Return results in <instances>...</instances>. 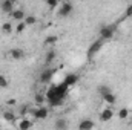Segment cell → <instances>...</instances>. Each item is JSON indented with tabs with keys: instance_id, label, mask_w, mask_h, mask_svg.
<instances>
[{
	"instance_id": "obj_1",
	"label": "cell",
	"mask_w": 132,
	"mask_h": 130,
	"mask_svg": "<svg viewBox=\"0 0 132 130\" xmlns=\"http://www.w3.org/2000/svg\"><path fill=\"white\" fill-rule=\"evenodd\" d=\"M66 92H68V86L65 83H62L59 86H51L48 89V92H46V98L49 99L51 106H59V104L63 103Z\"/></svg>"
},
{
	"instance_id": "obj_2",
	"label": "cell",
	"mask_w": 132,
	"mask_h": 130,
	"mask_svg": "<svg viewBox=\"0 0 132 130\" xmlns=\"http://www.w3.org/2000/svg\"><path fill=\"white\" fill-rule=\"evenodd\" d=\"M48 109L45 107V106H37L35 109H31L29 110V115L35 118V119H46L48 118Z\"/></svg>"
},
{
	"instance_id": "obj_3",
	"label": "cell",
	"mask_w": 132,
	"mask_h": 130,
	"mask_svg": "<svg viewBox=\"0 0 132 130\" xmlns=\"http://www.w3.org/2000/svg\"><path fill=\"white\" fill-rule=\"evenodd\" d=\"M114 34H115V26H114V25H108V26H103V28L100 29V38L109 40V38L114 37Z\"/></svg>"
},
{
	"instance_id": "obj_4",
	"label": "cell",
	"mask_w": 132,
	"mask_h": 130,
	"mask_svg": "<svg viewBox=\"0 0 132 130\" xmlns=\"http://www.w3.org/2000/svg\"><path fill=\"white\" fill-rule=\"evenodd\" d=\"M54 73H55V69H45L40 73V83H49L52 80Z\"/></svg>"
},
{
	"instance_id": "obj_5",
	"label": "cell",
	"mask_w": 132,
	"mask_h": 130,
	"mask_svg": "<svg viewBox=\"0 0 132 130\" xmlns=\"http://www.w3.org/2000/svg\"><path fill=\"white\" fill-rule=\"evenodd\" d=\"M101 46H103V38H100V40H97V41H94V43L91 44L89 51H88V55H89V57L95 55V54L98 52L100 49H101Z\"/></svg>"
},
{
	"instance_id": "obj_6",
	"label": "cell",
	"mask_w": 132,
	"mask_h": 130,
	"mask_svg": "<svg viewBox=\"0 0 132 130\" xmlns=\"http://www.w3.org/2000/svg\"><path fill=\"white\" fill-rule=\"evenodd\" d=\"M71 12H72V5L68 3V2H65V3L59 8V15H60V17H68Z\"/></svg>"
},
{
	"instance_id": "obj_7",
	"label": "cell",
	"mask_w": 132,
	"mask_h": 130,
	"mask_svg": "<svg viewBox=\"0 0 132 130\" xmlns=\"http://www.w3.org/2000/svg\"><path fill=\"white\" fill-rule=\"evenodd\" d=\"M112 116H114V110L111 109V107H106V109H103L101 110V113H100V119L101 121H111L112 119Z\"/></svg>"
},
{
	"instance_id": "obj_8",
	"label": "cell",
	"mask_w": 132,
	"mask_h": 130,
	"mask_svg": "<svg viewBox=\"0 0 132 130\" xmlns=\"http://www.w3.org/2000/svg\"><path fill=\"white\" fill-rule=\"evenodd\" d=\"M101 98H103V101H104L106 104H109V106H112V104H115V103H117V97H115V94H114L112 90H111V92L103 94Z\"/></svg>"
},
{
	"instance_id": "obj_9",
	"label": "cell",
	"mask_w": 132,
	"mask_h": 130,
	"mask_svg": "<svg viewBox=\"0 0 132 130\" xmlns=\"http://www.w3.org/2000/svg\"><path fill=\"white\" fill-rule=\"evenodd\" d=\"M2 11L6 12V14H11L14 11V2L11 0H3L2 2Z\"/></svg>"
},
{
	"instance_id": "obj_10",
	"label": "cell",
	"mask_w": 132,
	"mask_h": 130,
	"mask_svg": "<svg viewBox=\"0 0 132 130\" xmlns=\"http://www.w3.org/2000/svg\"><path fill=\"white\" fill-rule=\"evenodd\" d=\"M29 127H32V123L29 121V118H22L19 123H17V129H20V130H26V129H29Z\"/></svg>"
},
{
	"instance_id": "obj_11",
	"label": "cell",
	"mask_w": 132,
	"mask_h": 130,
	"mask_svg": "<svg viewBox=\"0 0 132 130\" xmlns=\"http://www.w3.org/2000/svg\"><path fill=\"white\" fill-rule=\"evenodd\" d=\"M11 17L14 18V20H17V22H23L25 20V11H22V9H14L12 12H11Z\"/></svg>"
},
{
	"instance_id": "obj_12",
	"label": "cell",
	"mask_w": 132,
	"mask_h": 130,
	"mask_svg": "<svg viewBox=\"0 0 132 130\" xmlns=\"http://www.w3.org/2000/svg\"><path fill=\"white\" fill-rule=\"evenodd\" d=\"M77 81H78V75H75V73H69V75H66V78H65L63 83L69 87V86H74Z\"/></svg>"
},
{
	"instance_id": "obj_13",
	"label": "cell",
	"mask_w": 132,
	"mask_h": 130,
	"mask_svg": "<svg viewBox=\"0 0 132 130\" xmlns=\"http://www.w3.org/2000/svg\"><path fill=\"white\" fill-rule=\"evenodd\" d=\"M94 126H95V124H94L91 119H83V121L78 124V129L80 130H91Z\"/></svg>"
},
{
	"instance_id": "obj_14",
	"label": "cell",
	"mask_w": 132,
	"mask_h": 130,
	"mask_svg": "<svg viewBox=\"0 0 132 130\" xmlns=\"http://www.w3.org/2000/svg\"><path fill=\"white\" fill-rule=\"evenodd\" d=\"M9 55H11V58H14V60H20V58H23L25 54H23L22 49H11Z\"/></svg>"
},
{
	"instance_id": "obj_15",
	"label": "cell",
	"mask_w": 132,
	"mask_h": 130,
	"mask_svg": "<svg viewBox=\"0 0 132 130\" xmlns=\"http://www.w3.org/2000/svg\"><path fill=\"white\" fill-rule=\"evenodd\" d=\"M3 118H5V121H8V123H15V113L14 112H9V110H6V112H3Z\"/></svg>"
},
{
	"instance_id": "obj_16",
	"label": "cell",
	"mask_w": 132,
	"mask_h": 130,
	"mask_svg": "<svg viewBox=\"0 0 132 130\" xmlns=\"http://www.w3.org/2000/svg\"><path fill=\"white\" fill-rule=\"evenodd\" d=\"M54 127H55V129H59V130L66 129V127H68V121H66V119H63V118H60V119H57V121H55Z\"/></svg>"
},
{
	"instance_id": "obj_17",
	"label": "cell",
	"mask_w": 132,
	"mask_h": 130,
	"mask_svg": "<svg viewBox=\"0 0 132 130\" xmlns=\"http://www.w3.org/2000/svg\"><path fill=\"white\" fill-rule=\"evenodd\" d=\"M128 116H129V110H128V107H123V109L118 110V118H120V119H126Z\"/></svg>"
},
{
	"instance_id": "obj_18",
	"label": "cell",
	"mask_w": 132,
	"mask_h": 130,
	"mask_svg": "<svg viewBox=\"0 0 132 130\" xmlns=\"http://www.w3.org/2000/svg\"><path fill=\"white\" fill-rule=\"evenodd\" d=\"M29 110H31V107H29L28 104H23V106L20 107V115H22V116H29Z\"/></svg>"
},
{
	"instance_id": "obj_19",
	"label": "cell",
	"mask_w": 132,
	"mask_h": 130,
	"mask_svg": "<svg viewBox=\"0 0 132 130\" xmlns=\"http://www.w3.org/2000/svg\"><path fill=\"white\" fill-rule=\"evenodd\" d=\"M55 43H57V37H54V35H49L45 40V46H51V44H55Z\"/></svg>"
},
{
	"instance_id": "obj_20",
	"label": "cell",
	"mask_w": 132,
	"mask_h": 130,
	"mask_svg": "<svg viewBox=\"0 0 132 130\" xmlns=\"http://www.w3.org/2000/svg\"><path fill=\"white\" fill-rule=\"evenodd\" d=\"M54 60H55V52H54V51H49V52L46 54V64H51Z\"/></svg>"
},
{
	"instance_id": "obj_21",
	"label": "cell",
	"mask_w": 132,
	"mask_h": 130,
	"mask_svg": "<svg viewBox=\"0 0 132 130\" xmlns=\"http://www.w3.org/2000/svg\"><path fill=\"white\" fill-rule=\"evenodd\" d=\"M34 99H35V104H37V106H43V101H45V95H42V94H35Z\"/></svg>"
},
{
	"instance_id": "obj_22",
	"label": "cell",
	"mask_w": 132,
	"mask_h": 130,
	"mask_svg": "<svg viewBox=\"0 0 132 130\" xmlns=\"http://www.w3.org/2000/svg\"><path fill=\"white\" fill-rule=\"evenodd\" d=\"M25 23H26V26H29V25H34L35 22H37V18L34 17V15H26L25 17V20H23Z\"/></svg>"
},
{
	"instance_id": "obj_23",
	"label": "cell",
	"mask_w": 132,
	"mask_h": 130,
	"mask_svg": "<svg viewBox=\"0 0 132 130\" xmlns=\"http://www.w3.org/2000/svg\"><path fill=\"white\" fill-rule=\"evenodd\" d=\"M2 31H3L5 34H11V32H12V26H11V23H8V22H6V23H3Z\"/></svg>"
},
{
	"instance_id": "obj_24",
	"label": "cell",
	"mask_w": 132,
	"mask_h": 130,
	"mask_svg": "<svg viewBox=\"0 0 132 130\" xmlns=\"http://www.w3.org/2000/svg\"><path fill=\"white\" fill-rule=\"evenodd\" d=\"M25 28H26V23L25 22H19V25H17V28H15V31H17V34L23 32L25 31Z\"/></svg>"
},
{
	"instance_id": "obj_25",
	"label": "cell",
	"mask_w": 132,
	"mask_h": 130,
	"mask_svg": "<svg viewBox=\"0 0 132 130\" xmlns=\"http://www.w3.org/2000/svg\"><path fill=\"white\" fill-rule=\"evenodd\" d=\"M0 87H8V80L3 75H0Z\"/></svg>"
},
{
	"instance_id": "obj_26",
	"label": "cell",
	"mask_w": 132,
	"mask_h": 130,
	"mask_svg": "<svg viewBox=\"0 0 132 130\" xmlns=\"http://www.w3.org/2000/svg\"><path fill=\"white\" fill-rule=\"evenodd\" d=\"M46 5H48L49 8H57V5H59V0H46Z\"/></svg>"
},
{
	"instance_id": "obj_27",
	"label": "cell",
	"mask_w": 132,
	"mask_h": 130,
	"mask_svg": "<svg viewBox=\"0 0 132 130\" xmlns=\"http://www.w3.org/2000/svg\"><path fill=\"white\" fill-rule=\"evenodd\" d=\"M100 95H103V94H106V92H111V89L108 87V86H100Z\"/></svg>"
},
{
	"instance_id": "obj_28",
	"label": "cell",
	"mask_w": 132,
	"mask_h": 130,
	"mask_svg": "<svg viewBox=\"0 0 132 130\" xmlns=\"http://www.w3.org/2000/svg\"><path fill=\"white\" fill-rule=\"evenodd\" d=\"M126 15H128V17H129V15H132V5L128 8V11H126Z\"/></svg>"
},
{
	"instance_id": "obj_29",
	"label": "cell",
	"mask_w": 132,
	"mask_h": 130,
	"mask_svg": "<svg viewBox=\"0 0 132 130\" xmlns=\"http://www.w3.org/2000/svg\"><path fill=\"white\" fill-rule=\"evenodd\" d=\"M6 104H15V99H9V101H6Z\"/></svg>"
},
{
	"instance_id": "obj_30",
	"label": "cell",
	"mask_w": 132,
	"mask_h": 130,
	"mask_svg": "<svg viewBox=\"0 0 132 130\" xmlns=\"http://www.w3.org/2000/svg\"><path fill=\"white\" fill-rule=\"evenodd\" d=\"M11 2H14V0H11Z\"/></svg>"
}]
</instances>
